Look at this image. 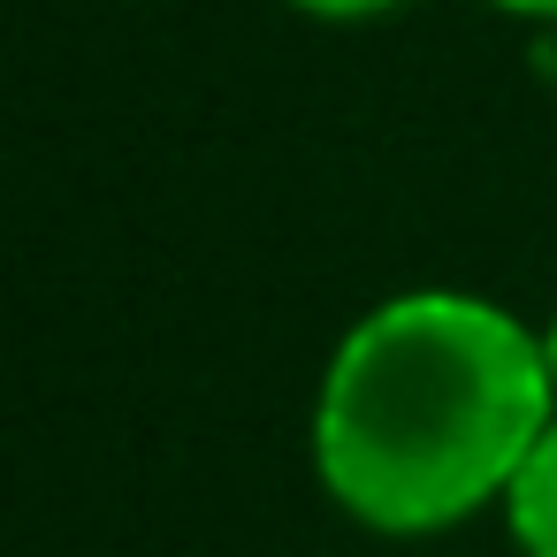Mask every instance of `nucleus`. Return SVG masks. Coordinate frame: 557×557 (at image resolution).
Wrapping results in <instances>:
<instances>
[{
  "instance_id": "4",
  "label": "nucleus",
  "mask_w": 557,
  "mask_h": 557,
  "mask_svg": "<svg viewBox=\"0 0 557 557\" xmlns=\"http://www.w3.org/2000/svg\"><path fill=\"white\" fill-rule=\"evenodd\" d=\"M496 16H519V24H557V0H481Z\"/></svg>"
},
{
  "instance_id": "1",
  "label": "nucleus",
  "mask_w": 557,
  "mask_h": 557,
  "mask_svg": "<svg viewBox=\"0 0 557 557\" xmlns=\"http://www.w3.org/2000/svg\"><path fill=\"white\" fill-rule=\"evenodd\" d=\"M557 420L542 329L481 290H389L367 306L313 389V473L344 519L389 542L504 511Z\"/></svg>"
},
{
  "instance_id": "5",
  "label": "nucleus",
  "mask_w": 557,
  "mask_h": 557,
  "mask_svg": "<svg viewBox=\"0 0 557 557\" xmlns=\"http://www.w3.org/2000/svg\"><path fill=\"white\" fill-rule=\"evenodd\" d=\"M542 359H549V382H557V313L542 321Z\"/></svg>"
},
{
  "instance_id": "3",
  "label": "nucleus",
  "mask_w": 557,
  "mask_h": 557,
  "mask_svg": "<svg viewBox=\"0 0 557 557\" xmlns=\"http://www.w3.org/2000/svg\"><path fill=\"white\" fill-rule=\"evenodd\" d=\"M283 9H298V16H313V24H374V16L405 9V0H283Z\"/></svg>"
},
{
  "instance_id": "2",
  "label": "nucleus",
  "mask_w": 557,
  "mask_h": 557,
  "mask_svg": "<svg viewBox=\"0 0 557 557\" xmlns=\"http://www.w3.org/2000/svg\"><path fill=\"white\" fill-rule=\"evenodd\" d=\"M504 534H511L519 557H557V420L504 496Z\"/></svg>"
}]
</instances>
